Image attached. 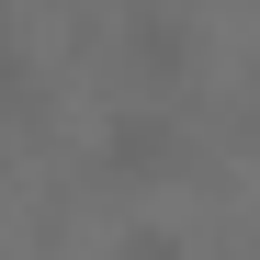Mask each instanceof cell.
Here are the masks:
<instances>
[{
	"label": "cell",
	"mask_w": 260,
	"mask_h": 260,
	"mask_svg": "<svg viewBox=\"0 0 260 260\" xmlns=\"http://www.w3.org/2000/svg\"><path fill=\"white\" fill-rule=\"evenodd\" d=\"M0 260H12V249H0Z\"/></svg>",
	"instance_id": "cell-4"
},
{
	"label": "cell",
	"mask_w": 260,
	"mask_h": 260,
	"mask_svg": "<svg viewBox=\"0 0 260 260\" xmlns=\"http://www.w3.org/2000/svg\"><path fill=\"white\" fill-rule=\"evenodd\" d=\"M124 68H136L147 91H181L192 79V12L181 0H136V12H124Z\"/></svg>",
	"instance_id": "cell-1"
},
{
	"label": "cell",
	"mask_w": 260,
	"mask_h": 260,
	"mask_svg": "<svg viewBox=\"0 0 260 260\" xmlns=\"http://www.w3.org/2000/svg\"><path fill=\"white\" fill-rule=\"evenodd\" d=\"M102 170H113V181H170V170H181V124H170L158 102H147V113L124 102V113L102 124Z\"/></svg>",
	"instance_id": "cell-2"
},
{
	"label": "cell",
	"mask_w": 260,
	"mask_h": 260,
	"mask_svg": "<svg viewBox=\"0 0 260 260\" xmlns=\"http://www.w3.org/2000/svg\"><path fill=\"white\" fill-rule=\"evenodd\" d=\"M124 260H181V238H170V226H136V238H124Z\"/></svg>",
	"instance_id": "cell-3"
}]
</instances>
